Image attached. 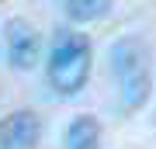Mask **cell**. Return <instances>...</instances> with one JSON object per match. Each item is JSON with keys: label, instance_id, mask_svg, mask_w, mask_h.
<instances>
[{"label": "cell", "instance_id": "cell-3", "mask_svg": "<svg viewBox=\"0 0 156 149\" xmlns=\"http://www.w3.org/2000/svg\"><path fill=\"white\" fill-rule=\"evenodd\" d=\"M4 59L7 66L28 73L38 66L42 59V38L38 31H35L31 21H24V17H11V21L4 24Z\"/></svg>", "mask_w": 156, "mask_h": 149}, {"label": "cell", "instance_id": "cell-1", "mask_svg": "<svg viewBox=\"0 0 156 149\" xmlns=\"http://www.w3.org/2000/svg\"><path fill=\"white\" fill-rule=\"evenodd\" d=\"M90 38L83 31H59L52 38L49 62H45V80H49L56 97H76L90 80Z\"/></svg>", "mask_w": 156, "mask_h": 149}, {"label": "cell", "instance_id": "cell-5", "mask_svg": "<svg viewBox=\"0 0 156 149\" xmlns=\"http://www.w3.org/2000/svg\"><path fill=\"white\" fill-rule=\"evenodd\" d=\"M62 149H101V122L90 115L73 118L62 132Z\"/></svg>", "mask_w": 156, "mask_h": 149}, {"label": "cell", "instance_id": "cell-6", "mask_svg": "<svg viewBox=\"0 0 156 149\" xmlns=\"http://www.w3.org/2000/svg\"><path fill=\"white\" fill-rule=\"evenodd\" d=\"M59 4H62V14H66L69 21L90 24V21H97V17L108 14L111 0H59Z\"/></svg>", "mask_w": 156, "mask_h": 149}, {"label": "cell", "instance_id": "cell-4", "mask_svg": "<svg viewBox=\"0 0 156 149\" xmlns=\"http://www.w3.org/2000/svg\"><path fill=\"white\" fill-rule=\"evenodd\" d=\"M42 118L35 111H11L0 118V149H38Z\"/></svg>", "mask_w": 156, "mask_h": 149}, {"label": "cell", "instance_id": "cell-2", "mask_svg": "<svg viewBox=\"0 0 156 149\" xmlns=\"http://www.w3.org/2000/svg\"><path fill=\"white\" fill-rule=\"evenodd\" d=\"M111 76L122 90V104L128 111H139L153 90V69H149V49L139 38H122L111 45Z\"/></svg>", "mask_w": 156, "mask_h": 149}]
</instances>
